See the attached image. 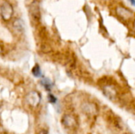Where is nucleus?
<instances>
[{"label": "nucleus", "instance_id": "ddd939ff", "mask_svg": "<svg viewBox=\"0 0 135 134\" xmlns=\"http://www.w3.org/2000/svg\"><path fill=\"white\" fill-rule=\"evenodd\" d=\"M134 28H135V21H134Z\"/></svg>", "mask_w": 135, "mask_h": 134}, {"label": "nucleus", "instance_id": "6e6552de", "mask_svg": "<svg viewBox=\"0 0 135 134\" xmlns=\"http://www.w3.org/2000/svg\"><path fill=\"white\" fill-rule=\"evenodd\" d=\"M32 74L36 77H39L42 75V73H41V70H40V67L39 65H35V66L32 68Z\"/></svg>", "mask_w": 135, "mask_h": 134}, {"label": "nucleus", "instance_id": "0eeeda50", "mask_svg": "<svg viewBox=\"0 0 135 134\" xmlns=\"http://www.w3.org/2000/svg\"><path fill=\"white\" fill-rule=\"evenodd\" d=\"M104 93L111 100H114L116 97V92L112 87L108 86V87L104 88Z\"/></svg>", "mask_w": 135, "mask_h": 134}, {"label": "nucleus", "instance_id": "f03ea898", "mask_svg": "<svg viewBox=\"0 0 135 134\" xmlns=\"http://www.w3.org/2000/svg\"><path fill=\"white\" fill-rule=\"evenodd\" d=\"M25 100L28 103V105L31 107H37L41 100V96L38 92L36 91H32L28 92L26 96H25Z\"/></svg>", "mask_w": 135, "mask_h": 134}, {"label": "nucleus", "instance_id": "f8f14e48", "mask_svg": "<svg viewBox=\"0 0 135 134\" xmlns=\"http://www.w3.org/2000/svg\"><path fill=\"white\" fill-rule=\"evenodd\" d=\"M128 1L133 6H135V0H128Z\"/></svg>", "mask_w": 135, "mask_h": 134}, {"label": "nucleus", "instance_id": "4468645a", "mask_svg": "<svg viewBox=\"0 0 135 134\" xmlns=\"http://www.w3.org/2000/svg\"><path fill=\"white\" fill-rule=\"evenodd\" d=\"M0 52H1V48H0Z\"/></svg>", "mask_w": 135, "mask_h": 134}, {"label": "nucleus", "instance_id": "423d86ee", "mask_svg": "<svg viewBox=\"0 0 135 134\" xmlns=\"http://www.w3.org/2000/svg\"><path fill=\"white\" fill-rule=\"evenodd\" d=\"M13 28L18 32H22L25 30V23L21 19H16L13 22Z\"/></svg>", "mask_w": 135, "mask_h": 134}, {"label": "nucleus", "instance_id": "9b49d317", "mask_svg": "<svg viewBox=\"0 0 135 134\" xmlns=\"http://www.w3.org/2000/svg\"><path fill=\"white\" fill-rule=\"evenodd\" d=\"M39 134H47V131L46 130H42L39 133Z\"/></svg>", "mask_w": 135, "mask_h": 134}, {"label": "nucleus", "instance_id": "20e7f679", "mask_svg": "<svg viewBox=\"0 0 135 134\" xmlns=\"http://www.w3.org/2000/svg\"><path fill=\"white\" fill-rule=\"evenodd\" d=\"M62 123L66 128L72 129L74 128L77 125V121L75 118L70 115H65L62 119Z\"/></svg>", "mask_w": 135, "mask_h": 134}, {"label": "nucleus", "instance_id": "39448f33", "mask_svg": "<svg viewBox=\"0 0 135 134\" xmlns=\"http://www.w3.org/2000/svg\"><path fill=\"white\" fill-rule=\"evenodd\" d=\"M30 14L32 17L36 20H39L40 18V4L37 1H34L30 5Z\"/></svg>", "mask_w": 135, "mask_h": 134}, {"label": "nucleus", "instance_id": "1a4fd4ad", "mask_svg": "<svg viewBox=\"0 0 135 134\" xmlns=\"http://www.w3.org/2000/svg\"><path fill=\"white\" fill-rule=\"evenodd\" d=\"M41 84L44 85V87L47 90H48V91L51 90V86H52V84H51V82L50 81L49 79L44 78V80H42Z\"/></svg>", "mask_w": 135, "mask_h": 134}, {"label": "nucleus", "instance_id": "9d476101", "mask_svg": "<svg viewBox=\"0 0 135 134\" xmlns=\"http://www.w3.org/2000/svg\"><path fill=\"white\" fill-rule=\"evenodd\" d=\"M48 100H49V102H50V103H56L57 99L55 98V96L54 95H52V94H49V95H48Z\"/></svg>", "mask_w": 135, "mask_h": 134}, {"label": "nucleus", "instance_id": "f257e3e1", "mask_svg": "<svg viewBox=\"0 0 135 134\" xmlns=\"http://www.w3.org/2000/svg\"><path fill=\"white\" fill-rule=\"evenodd\" d=\"M0 15L3 21H9L12 19L13 15V6L7 1L3 2L0 6Z\"/></svg>", "mask_w": 135, "mask_h": 134}, {"label": "nucleus", "instance_id": "7ed1b4c3", "mask_svg": "<svg viewBox=\"0 0 135 134\" xmlns=\"http://www.w3.org/2000/svg\"><path fill=\"white\" fill-rule=\"evenodd\" d=\"M116 13L123 20H129L133 17V12L123 6H118L116 8Z\"/></svg>", "mask_w": 135, "mask_h": 134}]
</instances>
